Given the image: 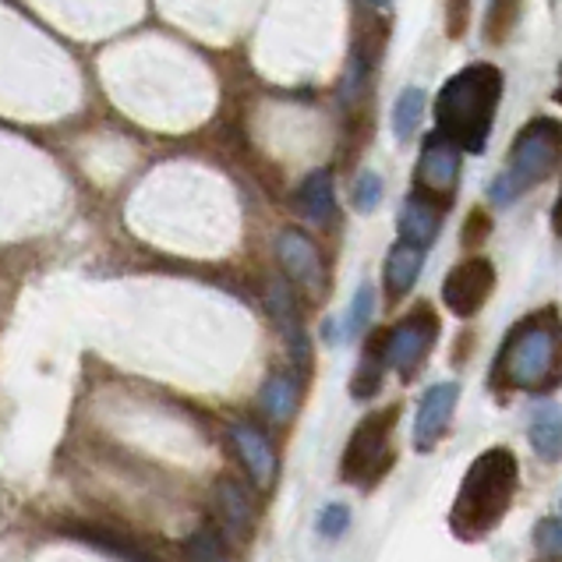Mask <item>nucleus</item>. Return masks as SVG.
Listing matches in <instances>:
<instances>
[{
    "label": "nucleus",
    "instance_id": "obj_1",
    "mask_svg": "<svg viewBox=\"0 0 562 562\" xmlns=\"http://www.w3.org/2000/svg\"><path fill=\"white\" fill-rule=\"evenodd\" d=\"M503 100V71L495 64H468L457 71L436 95V121L439 132L457 149L481 156L488 146L495 110Z\"/></svg>",
    "mask_w": 562,
    "mask_h": 562
},
{
    "label": "nucleus",
    "instance_id": "obj_2",
    "mask_svg": "<svg viewBox=\"0 0 562 562\" xmlns=\"http://www.w3.org/2000/svg\"><path fill=\"white\" fill-rule=\"evenodd\" d=\"M517 485H520L517 457L503 446L485 449L460 481L453 513H449L453 535L460 541H481L485 535H492L509 513Z\"/></svg>",
    "mask_w": 562,
    "mask_h": 562
},
{
    "label": "nucleus",
    "instance_id": "obj_3",
    "mask_svg": "<svg viewBox=\"0 0 562 562\" xmlns=\"http://www.w3.org/2000/svg\"><path fill=\"white\" fill-rule=\"evenodd\" d=\"M562 379V323L555 312H538L509 329L492 368L495 390L544 393Z\"/></svg>",
    "mask_w": 562,
    "mask_h": 562
},
{
    "label": "nucleus",
    "instance_id": "obj_4",
    "mask_svg": "<svg viewBox=\"0 0 562 562\" xmlns=\"http://www.w3.org/2000/svg\"><path fill=\"white\" fill-rule=\"evenodd\" d=\"M559 159H562V124L552 117H535L527 127H520L517 138H513L509 164L499 178L488 184V199L495 205H509L517 195H524L527 188H535L549 178Z\"/></svg>",
    "mask_w": 562,
    "mask_h": 562
},
{
    "label": "nucleus",
    "instance_id": "obj_5",
    "mask_svg": "<svg viewBox=\"0 0 562 562\" xmlns=\"http://www.w3.org/2000/svg\"><path fill=\"white\" fill-rule=\"evenodd\" d=\"M396 422H400L396 404L361 417L358 428L350 431V442H347L344 460H340V477L347 481V485L368 488L385 474V468H390V442H393Z\"/></svg>",
    "mask_w": 562,
    "mask_h": 562
},
{
    "label": "nucleus",
    "instance_id": "obj_6",
    "mask_svg": "<svg viewBox=\"0 0 562 562\" xmlns=\"http://www.w3.org/2000/svg\"><path fill=\"white\" fill-rule=\"evenodd\" d=\"M436 340H439V318L428 304H422V308L411 312L396 329H390V347H385V355H390V364L400 372V379L411 382L417 372H422Z\"/></svg>",
    "mask_w": 562,
    "mask_h": 562
},
{
    "label": "nucleus",
    "instance_id": "obj_7",
    "mask_svg": "<svg viewBox=\"0 0 562 562\" xmlns=\"http://www.w3.org/2000/svg\"><path fill=\"white\" fill-rule=\"evenodd\" d=\"M495 291V266L488 259H468L449 269L442 283V304L457 318H471L485 308V301Z\"/></svg>",
    "mask_w": 562,
    "mask_h": 562
},
{
    "label": "nucleus",
    "instance_id": "obj_8",
    "mask_svg": "<svg viewBox=\"0 0 562 562\" xmlns=\"http://www.w3.org/2000/svg\"><path fill=\"white\" fill-rule=\"evenodd\" d=\"M457 178H460V149L442 132L428 135L422 149V164H417V191L442 205L457 191Z\"/></svg>",
    "mask_w": 562,
    "mask_h": 562
},
{
    "label": "nucleus",
    "instance_id": "obj_9",
    "mask_svg": "<svg viewBox=\"0 0 562 562\" xmlns=\"http://www.w3.org/2000/svg\"><path fill=\"white\" fill-rule=\"evenodd\" d=\"M277 259L286 272V280L297 283L301 291H308L312 297H318L326 291V266L323 255H318L315 240L301 231H283L277 237Z\"/></svg>",
    "mask_w": 562,
    "mask_h": 562
},
{
    "label": "nucleus",
    "instance_id": "obj_10",
    "mask_svg": "<svg viewBox=\"0 0 562 562\" xmlns=\"http://www.w3.org/2000/svg\"><path fill=\"white\" fill-rule=\"evenodd\" d=\"M457 400H460L457 382H439L422 396V404H417V414H414V449L428 453V449L446 436L449 422H453Z\"/></svg>",
    "mask_w": 562,
    "mask_h": 562
},
{
    "label": "nucleus",
    "instance_id": "obj_11",
    "mask_svg": "<svg viewBox=\"0 0 562 562\" xmlns=\"http://www.w3.org/2000/svg\"><path fill=\"white\" fill-rule=\"evenodd\" d=\"M422 266H425V248L411 245V240H400L393 245V251L385 255V269H382V280H385V294L390 301H400L414 291L417 277H422Z\"/></svg>",
    "mask_w": 562,
    "mask_h": 562
},
{
    "label": "nucleus",
    "instance_id": "obj_12",
    "mask_svg": "<svg viewBox=\"0 0 562 562\" xmlns=\"http://www.w3.org/2000/svg\"><path fill=\"white\" fill-rule=\"evenodd\" d=\"M442 213H446V205L431 202L428 195H422V191H414L404 205V213H400V234H404V240H411V245L428 248L431 240L439 237Z\"/></svg>",
    "mask_w": 562,
    "mask_h": 562
},
{
    "label": "nucleus",
    "instance_id": "obj_13",
    "mask_svg": "<svg viewBox=\"0 0 562 562\" xmlns=\"http://www.w3.org/2000/svg\"><path fill=\"white\" fill-rule=\"evenodd\" d=\"M385 347H390V329H379V333L368 336L364 355H361V361L355 368V379H350V396H355V400H372L382 390L385 364H390Z\"/></svg>",
    "mask_w": 562,
    "mask_h": 562
},
{
    "label": "nucleus",
    "instance_id": "obj_14",
    "mask_svg": "<svg viewBox=\"0 0 562 562\" xmlns=\"http://www.w3.org/2000/svg\"><path fill=\"white\" fill-rule=\"evenodd\" d=\"M231 439L237 446V453L240 460H245V468L251 474L255 485H269L272 477H277V453H272V446L269 439L262 436L259 428H251V425H234L231 428Z\"/></svg>",
    "mask_w": 562,
    "mask_h": 562
},
{
    "label": "nucleus",
    "instance_id": "obj_15",
    "mask_svg": "<svg viewBox=\"0 0 562 562\" xmlns=\"http://www.w3.org/2000/svg\"><path fill=\"white\" fill-rule=\"evenodd\" d=\"M297 209L312 223H329L336 213V195H333V173L315 170L301 181L297 188Z\"/></svg>",
    "mask_w": 562,
    "mask_h": 562
},
{
    "label": "nucleus",
    "instance_id": "obj_16",
    "mask_svg": "<svg viewBox=\"0 0 562 562\" xmlns=\"http://www.w3.org/2000/svg\"><path fill=\"white\" fill-rule=\"evenodd\" d=\"M216 509L223 524L231 527L237 535H251V524H255V506L245 495V488L237 485L234 477H223L216 481Z\"/></svg>",
    "mask_w": 562,
    "mask_h": 562
},
{
    "label": "nucleus",
    "instance_id": "obj_17",
    "mask_svg": "<svg viewBox=\"0 0 562 562\" xmlns=\"http://www.w3.org/2000/svg\"><path fill=\"white\" fill-rule=\"evenodd\" d=\"M531 446L544 463L562 460V411L555 404H544L531 417Z\"/></svg>",
    "mask_w": 562,
    "mask_h": 562
},
{
    "label": "nucleus",
    "instance_id": "obj_18",
    "mask_svg": "<svg viewBox=\"0 0 562 562\" xmlns=\"http://www.w3.org/2000/svg\"><path fill=\"white\" fill-rule=\"evenodd\" d=\"M297 407V382L291 375H272L262 385V411L272 422H286Z\"/></svg>",
    "mask_w": 562,
    "mask_h": 562
},
{
    "label": "nucleus",
    "instance_id": "obj_19",
    "mask_svg": "<svg viewBox=\"0 0 562 562\" xmlns=\"http://www.w3.org/2000/svg\"><path fill=\"white\" fill-rule=\"evenodd\" d=\"M422 114H425V92L422 89H404V95H400L396 106H393V132H396L400 142H407L417 132Z\"/></svg>",
    "mask_w": 562,
    "mask_h": 562
},
{
    "label": "nucleus",
    "instance_id": "obj_20",
    "mask_svg": "<svg viewBox=\"0 0 562 562\" xmlns=\"http://www.w3.org/2000/svg\"><path fill=\"white\" fill-rule=\"evenodd\" d=\"M184 559L188 562H234L227 541H223V535L216 531V527H202V531L191 535Z\"/></svg>",
    "mask_w": 562,
    "mask_h": 562
},
{
    "label": "nucleus",
    "instance_id": "obj_21",
    "mask_svg": "<svg viewBox=\"0 0 562 562\" xmlns=\"http://www.w3.org/2000/svg\"><path fill=\"white\" fill-rule=\"evenodd\" d=\"M372 308H375V294H372V286H358V294L355 301H350V312L344 318V333L347 336H358L364 326H368V318H372Z\"/></svg>",
    "mask_w": 562,
    "mask_h": 562
},
{
    "label": "nucleus",
    "instance_id": "obj_22",
    "mask_svg": "<svg viewBox=\"0 0 562 562\" xmlns=\"http://www.w3.org/2000/svg\"><path fill=\"white\" fill-rule=\"evenodd\" d=\"M315 527H318V535L329 538V541L344 538V535H347V527H350V509H347L344 503H329V506L318 509Z\"/></svg>",
    "mask_w": 562,
    "mask_h": 562
},
{
    "label": "nucleus",
    "instance_id": "obj_23",
    "mask_svg": "<svg viewBox=\"0 0 562 562\" xmlns=\"http://www.w3.org/2000/svg\"><path fill=\"white\" fill-rule=\"evenodd\" d=\"M382 202V178L375 170H364L361 178L355 181V205L358 213H372V209Z\"/></svg>",
    "mask_w": 562,
    "mask_h": 562
},
{
    "label": "nucleus",
    "instance_id": "obj_24",
    "mask_svg": "<svg viewBox=\"0 0 562 562\" xmlns=\"http://www.w3.org/2000/svg\"><path fill=\"white\" fill-rule=\"evenodd\" d=\"M535 541H538V549H541L544 555H562V524H555V520L538 524Z\"/></svg>",
    "mask_w": 562,
    "mask_h": 562
},
{
    "label": "nucleus",
    "instance_id": "obj_25",
    "mask_svg": "<svg viewBox=\"0 0 562 562\" xmlns=\"http://www.w3.org/2000/svg\"><path fill=\"white\" fill-rule=\"evenodd\" d=\"M485 231H488L485 213H474V216L468 220V227H463V240H468V245H477V240L485 237Z\"/></svg>",
    "mask_w": 562,
    "mask_h": 562
},
{
    "label": "nucleus",
    "instance_id": "obj_26",
    "mask_svg": "<svg viewBox=\"0 0 562 562\" xmlns=\"http://www.w3.org/2000/svg\"><path fill=\"white\" fill-rule=\"evenodd\" d=\"M552 231H555V237L562 240V191H559L555 209H552Z\"/></svg>",
    "mask_w": 562,
    "mask_h": 562
},
{
    "label": "nucleus",
    "instance_id": "obj_27",
    "mask_svg": "<svg viewBox=\"0 0 562 562\" xmlns=\"http://www.w3.org/2000/svg\"><path fill=\"white\" fill-rule=\"evenodd\" d=\"M555 100L562 103V68H559V89H555Z\"/></svg>",
    "mask_w": 562,
    "mask_h": 562
},
{
    "label": "nucleus",
    "instance_id": "obj_28",
    "mask_svg": "<svg viewBox=\"0 0 562 562\" xmlns=\"http://www.w3.org/2000/svg\"><path fill=\"white\" fill-rule=\"evenodd\" d=\"M544 562H562V559H559V555H549V559H544Z\"/></svg>",
    "mask_w": 562,
    "mask_h": 562
},
{
    "label": "nucleus",
    "instance_id": "obj_29",
    "mask_svg": "<svg viewBox=\"0 0 562 562\" xmlns=\"http://www.w3.org/2000/svg\"><path fill=\"white\" fill-rule=\"evenodd\" d=\"M372 4H379V8H382V4H390V0H372Z\"/></svg>",
    "mask_w": 562,
    "mask_h": 562
}]
</instances>
